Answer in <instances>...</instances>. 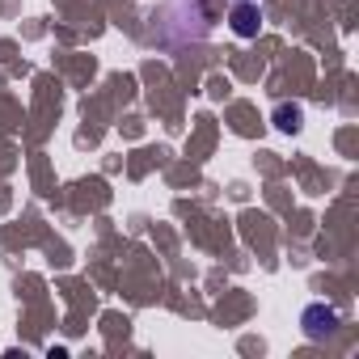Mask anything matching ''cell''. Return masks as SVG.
<instances>
[{
  "label": "cell",
  "mask_w": 359,
  "mask_h": 359,
  "mask_svg": "<svg viewBox=\"0 0 359 359\" xmlns=\"http://www.w3.org/2000/svg\"><path fill=\"white\" fill-rule=\"evenodd\" d=\"M212 30V13L208 0H165L152 13V39L161 47H187V43H203Z\"/></svg>",
  "instance_id": "6da1fadb"
},
{
  "label": "cell",
  "mask_w": 359,
  "mask_h": 359,
  "mask_svg": "<svg viewBox=\"0 0 359 359\" xmlns=\"http://www.w3.org/2000/svg\"><path fill=\"white\" fill-rule=\"evenodd\" d=\"M229 26L237 39H258L262 30V9H258V0H237L233 13H229Z\"/></svg>",
  "instance_id": "7a4b0ae2"
},
{
  "label": "cell",
  "mask_w": 359,
  "mask_h": 359,
  "mask_svg": "<svg viewBox=\"0 0 359 359\" xmlns=\"http://www.w3.org/2000/svg\"><path fill=\"white\" fill-rule=\"evenodd\" d=\"M300 325H304V334H309V338H325V334H334V330H338V313H334V309H325V304H309V309H304V317H300Z\"/></svg>",
  "instance_id": "3957f363"
},
{
  "label": "cell",
  "mask_w": 359,
  "mask_h": 359,
  "mask_svg": "<svg viewBox=\"0 0 359 359\" xmlns=\"http://www.w3.org/2000/svg\"><path fill=\"white\" fill-rule=\"evenodd\" d=\"M275 127L279 131H300L304 127V110L300 106H279L275 110Z\"/></svg>",
  "instance_id": "277c9868"
}]
</instances>
